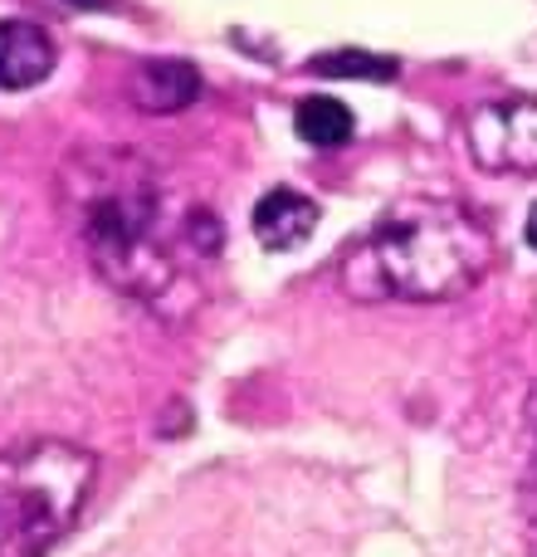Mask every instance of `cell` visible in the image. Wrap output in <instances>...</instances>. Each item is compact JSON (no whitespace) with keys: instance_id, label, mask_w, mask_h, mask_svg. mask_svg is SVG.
<instances>
[{"instance_id":"cell-4","label":"cell","mask_w":537,"mask_h":557,"mask_svg":"<svg viewBox=\"0 0 537 557\" xmlns=\"http://www.w3.org/2000/svg\"><path fill=\"white\" fill-rule=\"evenodd\" d=\"M470 147L484 166L503 172V166H533L537 157V103L509 98V103H489L474 113Z\"/></svg>"},{"instance_id":"cell-11","label":"cell","mask_w":537,"mask_h":557,"mask_svg":"<svg viewBox=\"0 0 537 557\" xmlns=\"http://www.w3.org/2000/svg\"><path fill=\"white\" fill-rule=\"evenodd\" d=\"M528 245L537 250V206H533V215H528Z\"/></svg>"},{"instance_id":"cell-8","label":"cell","mask_w":537,"mask_h":557,"mask_svg":"<svg viewBox=\"0 0 537 557\" xmlns=\"http://www.w3.org/2000/svg\"><path fill=\"white\" fill-rule=\"evenodd\" d=\"M294 117H298V137L313 147H342L347 137H352V108L327 98V94L303 98Z\"/></svg>"},{"instance_id":"cell-7","label":"cell","mask_w":537,"mask_h":557,"mask_svg":"<svg viewBox=\"0 0 537 557\" xmlns=\"http://www.w3.org/2000/svg\"><path fill=\"white\" fill-rule=\"evenodd\" d=\"M196 94H201V78H196V69L182 64V59H157V64L137 69V78H133V103L142 108V113H176V108H186Z\"/></svg>"},{"instance_id":"cell-3","label":"cell","mask_w":537,"mask_h":557,"mask_svg":"<svg viewBox=\"0 0 537 557\" xmlns=\"http://www.w3.org/2000/svg\"><path fill=\"white\" fill-rule=\"evenodd\" d=\"M93 470V455L64 441H29L0 455V557L45 553L84 509Z\"/></svg>"},{"instance_id":"cell-5","label":"cell","mask_w":537,"mask_h":557,"mask_svg":"<svg viewBox=\"0 0 537 557\" xmlns=\"http://www.w3.org/2000/svg\"><path fill=\"white\" fill-rule=\"evenodd\" d=\"M54 74V39L35 20H0V88H35Z\"/></svg>"},{"instance_id":"cell-6","label":"cell","mask_w":537,"mask_h":557,"mask_svg":"<svg viewBox=\"0 0 537 557\" xmlns=\"http://www.w3.org/2000/svg\"><path fill=\"white\" fill-rule=\"evenodd\" d=\"M313 225H317V206L308 196L288 191V186L260 196V206H254V235H260L264 250H294V245H303L313 235Z\"/></svg>"},{"instance_id":"cell-1","label":"cell","mask_w":537,"mask_h":557,"mask_svg":"<svg viewBox=\"0 0 537 557\" xmlns=\"http://www.w3.org/2000/svg\"><path fill=\"white\" fill-rule=\"evenodd\" d=\"M84 235L108 284L127 288L147 304H166V294L182 288L172 245L162 240V191L142 157L117 152L93 166V186L84 191Z\"/></svg>"},{"instance_id":"cell-2","label":"cell","mask_w":537,"mask_h":557,"mask_svg":"<svg viewBox=\"0 0 537 557\" xmlns=\"http://www.w3.org/2000/svg\"><path fill=\"white\" fill-rule=\"evenodd\" d=\"M489 235L454 201L415 196L382 215L362 260L376 264L382 294L401 298H454L489 270Z\"/></svg>"},{"instance_id":"cell-9","label":"cell","mask_w":537,"mask_h":557,"mask_svg":"<svg viewBox=\"0 0 537 557\" xmlns=\"http://www.w3.org/2000/svg\"><path fill=\"white\" fill-rule=\"evenodd\" d=\"M313 74H323V78H366V84H376V78L396 74V59L362 54V49H337V54L313 59Z\"/></svg>"},{"instance_id":"cell-10","label":"cell","mask_w":537,"mask_h":557,"mask_svg":"<svg viewBox=\"0 0 537 557\" xmlns=\"http://www.w3.org/2000/svg\"><path fill=\"white\" fill-rule=\"evenodd\" d=\"M59 5H68V10H98L103 0H59Z\"/></svg>"}]
</instances>
